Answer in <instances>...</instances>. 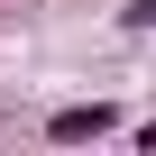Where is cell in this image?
<instances>
[{
	"instance_id": "6da1fadb",
	"label": "cell",
	"mask_w": 156,
	"mask_h": 156,
	"mask_svg": "<svg viewBox=\"0 0 156 156\" xmlns=\"http://www.w3.org/2000/svg\"><path fill=\"white\" fill-rule=\"evenodd\" d=\"M110 129H119V101H64L46 119V147H101Z\"/></svg>"
},
{
	"instance_id": "7a4b0ae2",
	"label": "cell",
	"mask_w": 156,
	"mask_h": 156,
	"mask_svg": "<svg viewBox=\"0 0 156 156\" xmlns=\"http://www.w3.org/2000/svg\"><path fill=\"white\" fill-rule=\"evenodd\" d=\"M119 28H129V37H156V0H129V9H119Z\"/></svg>"
},
{
	"instance_id": "3957f363",
	"label": "cell",
	"mask_w": 156,
	"mask_h": 156,
	"mask_svg": "<svg viewBox=\"0 0 156 156\" xmlns=\"http://www.w3.org/2000/svg\"><path fill=\"white\" fill-rule=\"evenodd\" d=\"M138 147H147V156H156V119H147V129H138Z\"/></svg>"
}]
</instances>
